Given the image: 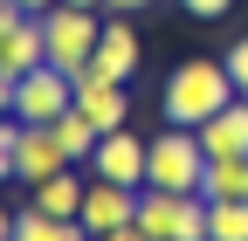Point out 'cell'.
Instances as JSON below:
<instances>
[{"label":"cell","mask_w":248,"mask_h":241,"mask_svg":"<svg viewBox=\"0 0 248 241\" xmlns=\"http://www.w3.org/2000/svg\"><path fill=\"white\" fill-rule=\"evenodd\" d=\"M0 179H14V117H0Z\"/></svg>","instance_id":"ffe728a7"},{"label":"cell","mask_w":248,"mask_h":241,"mask_svg":"<svg viewBox=\"0 0 248 241\" xmlns=\"http://www.w3.org/2000/svg\"><path fill=\"white\" fill-rule=\"evenodd\" d=\"M90 69H104V76H117V83L138 76V28H131V14H104V35H97Z\"/></svg>","instance_id":"8fae6325"},{"label":"cell","mask_w":248,"mask_h":241,"mask_svg":"<svg viewBox=\"0 0 248 241\" xmlns=\"http://www.w3.org/2000/svg\"><path fill=\"white\" fill-rule=\"evenodd\" d=\"M14 241H90V227L83 221H55L42 207H21L14 214Z\"/></svg>","instance_id":"5bb4252c"},{"label":"cell","mask_w":248,"mask_h":241,"mask_svg":"<svg viewBox=\"0 0 248 241\" xmlns=\"http://www.w3.org/2000/svg\"><path fill=\"white\" fill-rule=\"evenodd\" d=\"M234 7V0H179V14H193V21H221Z\"/></svg>","instance_id":"d6986e66"},{"label":"cell","mask_w":248,"mask_h":241,"mask_svg":"<svg viewBox=\"0 0 248 241\" xmlns=\"http://www.w3.org/2000/svg\"><path fill=\"white\" fill-rule=\"evenodd\" d=\"M207 179V145L200 131L166 124L159 138H145V186H166V193H200Z\"/></svg>","instance_id":"7a4b0ae2"},{"label":"cell","mask_w":248,"mask_h":241,"mask_svg":"<svg viewBox=\"0 0 248 241\" xmlns=\"http://www.w3.org/2000/svg\"><path fill=\"white\" fill-rule=\"evenodd\" d=\"M241 97L234 90V76H228V62H214V55H193V62H179L172 76H166V124H186V131H200L214 110H228Z\"/></svg>","instance_id":"6da1fadb"},{"label":"cell","mask_w":248,"mask_h":241,"mask_svg":"<svg viewBox=\"0 0 248 241\" xmlns=\"http://www.w3.org/2000/svg\"><path fill=\"white\" fill-rule=\"evenodd\" d=\"M48 131L62 138V152H69L76 166H90V152H97V138H104V131H97V124H90V117H83L76 104H69V110H62V117H55V124H48Z\"/></svg>","instance_id":"9a60e30c"},{"label":"cell","mask_w":248,"mask_h":241,"mask_svg":"<svg viewBox=\"0 0 248 241\" xmlns=\"http://www.w3.org/2000/svg\"><path fill=\"white\" fill-rule=\"evenodd\" d=\"M138 227L152 241H207V193L138 186Z\"/></svg>","instance_id":"277c9868"},{"label":"cell","mask_w":248,"mask_h":241,"mask_svg":"<svg viewBox=\"0 0 248 241\" xmlns=\"http://www.w3.org/2000/svg\"><path fill=\"white\" fill-rule=\"evenodd\" d=\"M42 21V48H48V62L55 69H90V55H97V35H104V14H90V7H69V0H55Z\"/></svg>","instance_id":"3957f363"},{"label":"cell","mask_w":248,"mask_h":241,"mask_svg":"<svg viewBox=\"0 0 248 241\" xmlns=\"http://www.w3.org/2000/svg\"><path fill=\"white\" fill-rule=\"evenodd\" d=\"M0 7H14V0H0Z\"/></svg>","instance_id":"4316f807"},{"label":"cell","mask_w":248,"mask_h":241,"mask_svg":"<svg viewBox=\"0 0 248 241\" xmlns=\"http://www.w3.org/2000/svg\"><path fill=\"white\" fill-rule=\"evenodd\" d=\"M83 172L117 179V186H145V138H138V131H124V124H117V131H104Z\"/></svg>","instance_id":"ba28073f"},{"label":"cell","mask_w":248,"mask_h":241,"mask_svg":"<svg viewBox=\"0 0 248 241\" xmlns=\"http://www.w3.org/2000/svg\"><path fill=\"white\" fill-rule=\"evenodd\" d=\"M76 221L90 227V241L110 234V227H131L138 221V186H117V179H97V172H90V193H83V214Z\"/></svg>","instance_id":"52a82bcc"},{"label":"cell","mask_w":248,"mask_h":241,"mask_svg":"<svg viewBox=\"0 0 248 241\" xmlns=\"http://www.w3.org/2000/svg\"><path fill=\"white\" fill-rule=\"evenodd\" d=\"M62 166H76V159L62 152V138L48 124H14V179L21 186H42V179L62 172Z\"/></svg>","instance_id":"8992f818"},{"label":"cell","mask_w":248,"mask_h":241,"mask_svg":"<svg viewBox=\"0 0 248 241\" xmlns=\"http://www.w3.org/2000/svg\"><path fill=\"white\" fill-rule=\"evenodd\" d=\"M14 7H21V14H48L55 0H14Z\"/></svg>","instance_id":"cb8c5ba5"},{"label":"cell","mask_w":248,"mask_h":241,"mask_svg":"<svg viewBox=\"0 0 248 241\" xmlns=\"http://www.w3.org/2000/svg\"><path fill=\"white\" fill-rule=\"evenodd\" d=\"M0 117H14V76L0 69Z\"/></svg>","instance_id":"7402d4cb"},{"label":"cell","mask_w":248,"mask_h":241,"mask_svg":"<svg viewBox=\"0 0 248 241\" xmlns=\"http://www.w3.org/2000/svg\"><path fill=\"white\" fill-rule=\"evenodd\" d=\"M69 104H76V76L69 69L42 62V69L14 76V124H55Z\"/></svg>","instance_id":"5b68a950"},{"label":"cell","mask_w":248,"mask_h":241,"mask_svg":"<svg viewBox=\"0 0 248 241\" xmlns=\"http://www.w3.org/2000/svg\"><path fill=\"white\" fill-rule=\"evenodd\" d=\"M76 110H83L97 131H117L124 117H131V97H124L117 76H104V69H76Z\"/></svg>","instance_id":"30bf717a"},{"label":"cell","mask_w":248,"mask_h":241,"mask_svg":"<svg viewBox=\"0 0 248 241\" xmlns=\"http://www.w3.org/2000/svg\"><path fill=\"white\" fill-rule=\"evenodd\" d=\"M200 145H207V159H248V97H234L228 110H214L200 124Z\"/></svg>","instance_id":"7c38bea8"},{"label":"cell","mask_w":248,"mask_h":241,"mask_svg":"<svg viewBox=\"0 0 248 241\" xmlns=\"http://www.w3.org/2000/svg\"><path fill=\"white\" fill-rule=\"evenodd\" d=\"M200 193L207 200H248V159H207Z\"/></svg>","instance_id":"2e32d148"},{"label":"cell","mask_w":248,"mask_h":241,"mask_svg":"<svg viewBox=\"0 0 248 241\" xmlns=\"http://www.w3.org/2000/svg\"><path fill=\"white\" fill-rule=\"evenodd\" d=\"M42 62H48L42 21L21 14V7H0V69H7V76H28V69H42Z\"/></svg>","instance_id":"9c48e42d"},{"label":"cell","mask_w":248,"mask_h":241,"mask_svg":"<svg viewBox=\"0 0 248 241\" xmlns=\"http://www.w3.org/2000/svg\"><path fill=\"white\" fill-rule=\"evenodd\" d=\"M97 241H152V234H145V227L131 221V227H110V234H97Z\"/></svg>","instance_id":"44dd1931"},{"label":"cell","mask_w":248,"mask_h":241,"mask_svg":"<svg viewBox=\"0 0 248 241\" xmlns=\"http://www.w3.org/2000/svg\"><path fill=\"white\" fill-rule=\"evenodd\" d=\"M207 241H248V200H207Z\"/></svg>","instance_id":"e0dca14e"},{"label":"cell","mask_w":248,"mask_h":241,"mask_svg":"<svg viewBox=\"0 0 248 241\" xmlns=\"http://www.w3.org/2000/svg\"><path fill=\"white\" fill-rule=\"evenodd\" d=\"M28 193H35L28 207H42V214H55V221H76V214H83V193H90V172L62 166V172L42 179V186H28Z\"/></svg>","instance_id":"4fadbf2b"},{"label":"cell","mask_w":248,"mask_h":241,"mask_svg":"<svg viewBox=\"0 0 248 241\" xmlns=\"http://www.w3.org/2000/svg\"><path fill=\"white\" fill-rule=\"evenodd\" d=\"M0 241H14V214H7V207H0Z\"/></svg>","instance_id":"d4e9b609"},{"label":"cell","mask_w":248,"mask_h":241,"mask_svg":"<svg viewBox=\"0 0 248 241\" xmlns=\"http://www.w3.org/2000/svg\"><path fill=\"white\" fill-rule=\"evenodd\" d=\"M221 62H228V76H234V90L248 97V35H234V42H228V55H221Z\"/></svg>","instance_id":"ac0fdd59"},{"label":"cell","mask_w":248,"mask_h":241,"mask_svg":"<svg viewBox=\"0 0 248 241\" xmlns=\"http://www.w3.org/2000/svg\"><path fill=\"white\" fill-rule=\"evenodd\" d=\"M152 0H104V14H145Z\"/></svg>","instance_id":"603a6c76"},{"label":"cell","mask_w":248,"mask_h":241,"mask_svg":"<svg viewBox=\"0 0 248 241\" xmlns=\"http://www.w3.org/2000/svg\"><path fill=\"white\" fill-rule=\"evenodd\" d=\"M69 7H90V14H104V0H69Z\"/></svg>","instance_id":"484cf974"}]
</instances>
